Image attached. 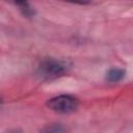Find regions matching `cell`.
I'll use <instances>...</instances> for the list:
<instances>
[{"label":"cell","mask_w":133,"mask_h":133,"mask_svg":"<svg viewBox=\"0 0 133 133\" xmlns=\"http://www.w3.org/2000/svg\"><path fill=\"white\" fill-rule=\"evenodd\" d=\"M68 71L66 64L54 58L44 59L37 66V75L42 79H55L63 76Z\"/></svg>","instance_id":"obj_1"},{"label":"cell","mask_w":133,"mask_h":133,"mask_svg":"<svg viewBox=\"0 0 133 133\" xmlns=\"http://www.w3.org/2000/svg\"><path fill=\"white\" fill-rule=\"evenodd\" d=\"M46 106L57 112V113H72L74 112L78 106H79V101L77 98L71 95H60L54 98L49 99L46 102Z\"/></svg>","instance_id":"obj_2"},{"label":"cell","mask_w":133,"mask_h":133,"mask_svg":"<svg viewBox=\"0 0 133 133\" xmlns=\"http://www.w3.org/2000/svg\"><path fill=\"white\" fill-rule=\"evenodd\" d=\"M126 75V72L125 70L123 69H118V68H115V69H111L108 71L107 75H106V79L109 81V82H119L121 80L124 79Z\"/></svg>","instance_id":"obj_3"},{"label":"cell","mask_w":133,"mask_h":133,"mask_svg":"<svg viewBox=\"0 0 133 133\" xmlns=\"http://www.w3.org/2000/svg\"><path fill=\"white\" fill-rule=\"evenodd\" d=\"M41 133H65V130L60 124H53L45 127Z\"/></svg>","instance_id":"obj_4"},{"label":"cell","mask_w":133,"mask_h":133,"mask_svg":"<svg viewBox=\"0 0 133 133\" xmlns=\"http://www.w3.org/2000/svg\"><path fill=\"white\" fill-rule=\"evenodd\" d=\"M16 5L20 7L21 11L23 12V15L25 17H32L34 15V10L29 6V4L27 2H17Z\"/></svg>","instance_id":"obj_5"}]
</instances>
